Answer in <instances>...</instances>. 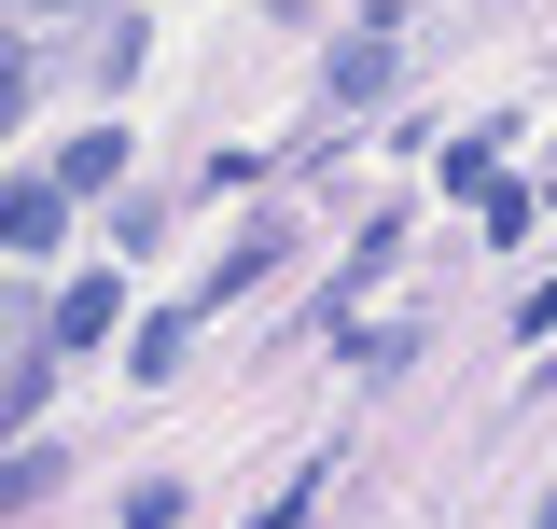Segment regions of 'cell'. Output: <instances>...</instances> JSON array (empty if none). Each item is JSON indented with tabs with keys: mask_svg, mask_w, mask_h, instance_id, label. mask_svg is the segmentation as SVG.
<instances>
[{
	"mask_svg": "<svg viewBox=\"0 0 557 529\" xmlns=\"http://www.w3.org/2000/svg\"><path fill=\"white\" fill-rule=\"evenodd\" d=\"M391 70H405V28H391V14H362V28L335 42L321 84H335V112H376V98H391Z\"/></svg>",
	"mask_w": 557,
	"mask_h": 529,
	"instance_id": "cell-1",
	"label": "cell"
},
{
	"mask_svg": "<svg viewBox=\"0 0 557 529\" xmlns=\"http://www.w3.org/2000/svg\"><path fill=\"white\" fill-rule=\"evenodd\" d=\"M57 223H70V196H57V182H14V209H0L14 264H42V251H57Z\"/></svg>",
	"mask_w": 557,
	"mask_h": 529,
	"instance_id": "cell-2",
	"label": "cell"
},
{
	"mask_svg": "<svg viewBox=\"0 0 557 529\" xmlns=\"http://www.w3.org/2000/svg\"><path fill=\"white\" fill-rule=\"evenodd\" d=\"M112 321H126V293H112V279H70V293H57V321H42V334H57V348H98Z\"/></svg>",
	"mask_w": 557,
	"mask_h": 529,
	"instance_id": "cell-3",
	"label": "cell"
},
{
	"mask_svg": "<svg viewBox=\"0 0 557 529\" xmlns=\"http://www.w3.org/2000/svg\"><path fill=\"white\" fill-rule=\"evenodd\" d=\"M98 182H126V126H84L57 153V196H98Z\"/></svg>",
	"mask_w": 557,
	"mask_h": 529,
	"instance_id": "cell-4",
	"label": "cell"
},
{
	"mask_svg": "<svg viewBox=\"0 0 557 529\" xmlns=\"http://www.w3.org/2000/svg\"><path fill=\"white\" fill-rule=\"evenodd\" d=\"M42 391H57V334H14V391H0V404H14V432L42 418Z\"/></svg>",
	"mask_w": 557,
	"mask_h": 529,
	"instance_id": "cell-5",
	"label": "cell"
},
{
	"mask_svg": "<svg viewBox=\"0 0 557 529\" xmlns=\"http://www.w3.org/2000/svg\"><path fill=\"white\" fill-rule=\"evenodd\" d=\"M57 446H42V432H28V446H14V473H0V502H14V516H42V502H57Z\"/></svg>",
	"mask_w": 557,
	"mask_h": 529,
	"instance_id": "cell-6",
	"label": "cell"
},
{
	"mask_svg": "<svg viewBox=\"0 0 557 529\" xmlns=\"http://www.w3.org/2000/svg\"><path fill=\"white\" fill-rule=\"evenodd\" d=\"M446 196H474V209L502 196V139H446Z\"/></svg>",
	"mask_w": 557,
	"mask_h": 529,
	"instance_id": "cell-7",
	"label": "cell"
},
{
	"mask_svg": "<svg viewBox=\"0 0 557 529\" xmlns=\"http://www.w3.org/2000/svg\"><path fill=\"white\" fill-rule=\"evenodd\" d=\"M182 334H196L182 307H168V321H139V334H126V362H139V377H168V362H182Z\"/></svg>",
	"mask_w": 557,
	"mask_h": 529,
	"instance_id": "cell-8",
	"label": "cell"
},
{
	"mask_svg": "<svg viewBox=\"0 0 557 529\" xmlns=\"http://www.w3.org/2000/svg\"><path fill=\"white\" fill-rule=\"evenodd\" d=\"M42 14H70V0H14V28H42Z\"/></svg>",
	"mask_w": 557,
	"mask_h": 529,
	"instance_id": "cell-9",
	"label": "cell"
},
{
	"mask_svg": "<svg viewBox=\"0 0 557 529\" xmlns=\"http://www.w3.org/2000/svg\"><path fill=\"white\" fill-rule=\"evenodd\" d=\"M530 529H557V488H544V516H530Z\"/></svg>",
	"mask_w": 557,
	"mask_h": 529,
	"instance_id": "cell-10",
	"label": "cell"
}]
</instances>
